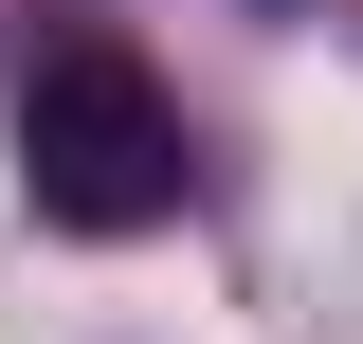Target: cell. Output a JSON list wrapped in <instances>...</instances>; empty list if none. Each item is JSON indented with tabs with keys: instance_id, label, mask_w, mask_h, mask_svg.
Returning a JSON list of instances; mask_svg holds the SVG:
<instances>
[{
	"instance_id": "cell-1",
	"label": "cell",
	"mask_w": 363,
	"mask_h": 344,
	"mask_svg": "<svg viewBox=\"0 0 363 344\" xmlns=\"http://www.w3.org/2000/svg\"><path fill=\"white\" fill-rule=\"evenodd\" d=\"M18 200L55 217V236H145V217H182V109L164 73H145L128 37H37L18 55Z\"/></svg>"
}]
</instances>
